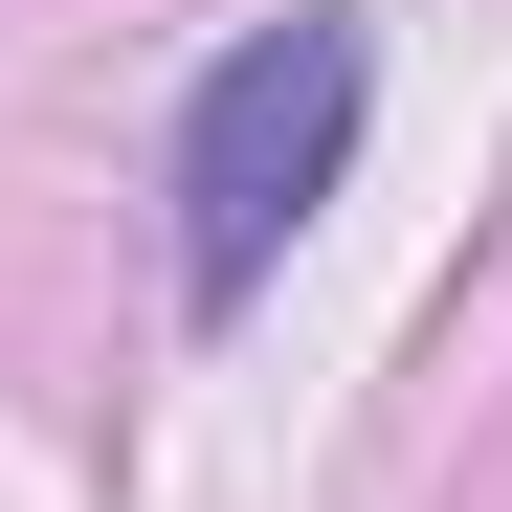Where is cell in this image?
Wrapping results in <instances>:
<instances>
[{
  "label": "cell",
  "instance_id": "cell-1",
  "mask_svg": "<svg viewBox=\"0 0 512 512\" xmlns=\"http://www.w3.org/2000/svg\"><path fill=\"white\" fill-rule=\"evenodd\" d=\"M357 134H379V23L357 0H290V23H245L201 90H179V312L245 334L268 312V268L312 245V201L357 179Z\"/></svg>",
  "mask_w": 512,
  "mask_h": 512
}]
</instances>
